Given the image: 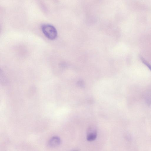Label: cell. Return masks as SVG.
Returning <instances> with one entry per match:
<instances>
[{"instance_id": "6da1fadb", "label": "cell", "mask_w": 151, "mask_h": 151, "mask_svg": "<svg viewBox=\"0 0 151 151\" xmlns=\"http://www.w3.org/2000/svg\"><path fill=\"white\" fill-rule=\"evenodd\" d=\"M41 29L44 35L48 39L53 40L57 35V32L55 27L53 25L47 24H42Z\"/></svg>"}, {"instance_id": "7a4b0ae2", "label": "cell", "mask_w": 151, "mask_h": 151, "mask_svg": "<svg viewBox=\"0 0 151 151\" xmlns=\"http://www.w3.org/2000/svg\"><path fill=\"white\" fill-rule=\"evenodd\" d=\"M97 137V133L96 130L91 128L88 130L87 135V139L89 141L94 140Z\"/></svg>"}, {"instance_id": "3957f363", "label": "cell", "mask_w": 151, "mask_h": 151, "mask_svg": "<svg viewBox=\"0 0 151 151\" xmlns=\"http://www.w3.org/2000/svg\"><path fill=\"white\" fill-rule=\"evenodd\" d=\"M61 140L58 136H55L52 137L49 140L48 145L51 147H55L58 146L60 144Z\"/></svg>"}, {"instance_id": "277c9868", "label": "cell", "mask_w": 151, "mask_h": 151, "mask_svg": "<svg viewBox=\"0 0 151 151\" xmlns=\"http://www.w3.org/2000/svg\"><path fill=\"white\" fill-rule=\"evenodd\" d=\"M140 58L143 63L146 65L151 71V65L142 56H140Z\"/></svg>"}, {"instance_id": "5b68a950", "label": "cell", "mask_w": 151, "mask_h": 151, "mask_svg": "<svg viewBox=\"0 0 151 151\" xmlns=\"http://www.w3.org/2000/svg\"><path fill=\"white\" fill-rule=\"evenodd\" d=\"M73 151H79L77 150H73Z\"/></svg>"}]
</instances>
